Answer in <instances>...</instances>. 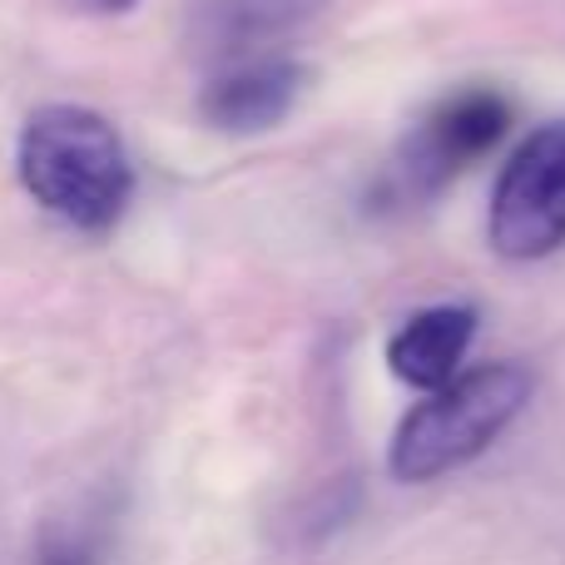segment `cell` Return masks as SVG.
<instances>
[{"instance_id": "5b68a950", "label": "cell", "mask_w": 565, "mask_h": 565, "mask_svg": "<svg viewBox=\"0 0 565 565\" xmlns=\"http://www.w3.org/2000/svg\"><path fill=\"white\" fill-rule=\"evenodd\" d=\"M308 89V65L288 55H258L218 70L199 89V119L218 135H268L292 115Z\"/></svg>"}, {"instance_id": "6da1fadb", "label": "cell", "mask_w": 565, "mask_h": 565, "mask_svg": "<svg viewBox=\"0 0 565 565\" xmlns=\"http://www.w3.org/2000/svg\"><path fill=\"white\" fill-rule=\"evenodd\" d=\"M15 169L45 214L85 234L115 228L135 199L125 139L99 109L85 105H40L20 129Z\"/></svg>"}, {"instance_id": "ba28073f", "label": "cell", "mask_w": 565, "mask_h": 565, "mask_svg": "<svg viewBox=\"0 0 565 565\" xmlns=\"http://www.w3.org/2000/svg\"><path fill=\"white\" fill-rule=\"evenodd\" d=\"M75 6L89 10V15H129L139 0H75Z\"/></svg>"}, {"instance_id": "7a4b0ae2", "label": "cell", "mask_w": 565, "mask_h": 565, "mask_svg": "<svg viewBox=\"0 0 565 565\" xmlns=\"http://www.w3.org/2000/svg\"><path fill=\"white\" fill-rule=\"evenodd\" d=\"M531 387H536L531 372L511 358L461 367L447 387L427 392L397 422L392 451H387L392 477L407 481V487H427V481L477 461L526 412Z\"/></svg>"}, {"instance_id": "277c9868", "label": "cell", "mask_w": 565, "mask_h": 565, "mask_svg": "<svg viewBox=\"0 0 565 565\" xmlns=\"http://www.w3.org/2000/svg\"><path fill=\"white\" fill-rule=\"evenodd\" d=\"M491 254L536 264L565 244V119L531 129L501 164L487 214Z\"/></svg>"}, {"instance_id": "8992f818", "label": "cell", "mask_w": 565, "mask_h": 565, "mask_svg": "<svg viewBox=\"0 0 565 565\" xmlns=\"http://www.w3.org/2000/svg\"><path fill=\"white\" fill-rule=\"evenodd\" d=\"M477 308L471 302H431L402 318L387 338V372L412 392H437L461 372L477 338Z\"/></svg>"}, {"instance_id": "3957f363", "label": "cell", "mask_w": 565, "mask_h": 565, "mask_svg": "<svg viewBox=\"0 0 565 565\" xmlns=\"http://www.w3.org/2000/svg\"><path fill=\"white\" fill-rule=\"evenodd\" d=\"M516 125V109L497 85H467L441 95L417 125L402 135L392 154V189L397 199H437L457 184L477 159H487Z\"/></svg>"}, {"instance_id": "52a82bcc", "label": "cell", "mask_w": 565, "mask_h": 565, "mask_svg": "<svg viewBox=\"0 0 565 565\" xmlns=\"http://www.w3.org/2000/svg\"><path fill=\"white\" fill-rule=\"evenodd\" d=\"M328 0H189V40L199 55L238 65L312 20Z\"/></svg>"}]
</instances>
